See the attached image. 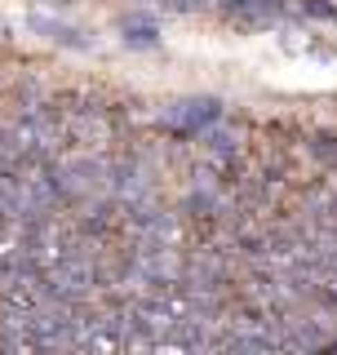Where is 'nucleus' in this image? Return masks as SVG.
Listing matches in <instances>:
<instances>
[{"mask_svg": "<svg viewBox=\"0 0 337 355\" xmlns=\"http://www.w3.org/2000/svg\"><path fill=\"white\" fill-rule=\"evenodd\" d=\"M218 116H222V103H218V98H187V103H178L173 111H168V125L182 129V133H196V129L213 125Z\"/></svg>", "mask_w": 337, "mask_h": 355, "instance_id": "1", "label": "nucleus"}, {"mask_svg": "<svg viewBox=\"0 0 337 355\" xmlns=\"http://www.w3.org/2000/svg\"><path fill=\"white\" fill-rule=\"evenodd\" d=\"M125 40H129V44H155V27H151V22H133Z\"/></svg>", "mask_w": 337, "mask_h": 355, "instance_id": "2", "label": "nucleus"}]
</instances>
